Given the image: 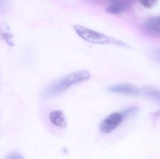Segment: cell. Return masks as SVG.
Here are the masks:
<instances>
[{
  "label": "cell",
  "mask_w": 160,
  "mask_h": 159,
  "mask_svg": "<svg viewBox=\"0 0 160 159\" xmlns=\"http://www.w3.org/2000/svg\"><path fill=\"white\" fill-rule=\"evenodd\" d=\"M108 91L112 93L138 96L141 94L140 90L134 85L128 83H121L108 88Z\"/></svg>",
  "instance_id": "277c9868"
},
{
  "label": "cell",
  "mask_w": 160,
  "mask_h": 159,
  "mask_svg": "<svg viewBox=\"0 0 160 159\" xmlns=\"http://www.w3.org/2000/svg\"><path fill=\"white\" fill-rule=\"evenodd\" d=\"M128 7V2L126 0H115L109 4L106 11L112 15H120L125 12Z\"/></svg>",
  "instance_id": "5b68a950"
},
{
  "label": "cell",
  "mask_w": 160,
  "mask_h": 159,
  "mask_svg": "<svg viewBox=\"0 0 160 159\" xmlns=\"http://www.w3.org/2000/svg\"><path fill=\"white\" fill-rule=\"evenodd\" d=\"M90 77V72L87 70L71 73L51 83L43 91L41 96L44 99L55 98L67 90L74 84L86 81Z\"/></svg>",
  "instance_id": "6da1fadb"
},
{
  "label": "cell",
  "mask_w": 160,
  "mask_h": 159,
  "mask_svg": "<svg viewBox=\"0 0 160 159\" xmlns=\"http://www.w3.org/2000/svg\"><path fill=\"white\" fill-rule=\"evenodd\" d=\"M49 119L52 124L57 127L65 128L66 126L64 115L60 110H55L51 112L49 115Z\"/></svg>",
  "instance_id": "52a82bcc"
},
{
  "label": "cell",
  "mask_w": 160,
  "mask_h": 159,
  "mask_svg": "<svg viewBox=\"0 0 160 159\" xmlns=\"http://www.w3.org/2000/svg\"><path fill=\"white\" fill-rule=\"evenodd\" d=\"M140 3L147 8H152L157 5L158 0H139Z\"/></svg>",
  "instance_id": "8fae6325"
},
{
  "label": "cell",
  "mask_w": 160,
  "mask_h": 159,
  "mask_svg": "<svg viewBox=\"0 0 160 159\" xmlns=\"http://www.w3.org/2000/svg\"><path fill=\"white\" fill-rule=\"evenodd\" d=\"M7 159H23L22 155L20 153L17 152H12L10 153L7 157Z\"/></svg>",
  "instance_id": "7c38bea8"
},
{
  "label": "cell",
  "mask_w": 160,
  "mask_h": 159,
  "mask_svg": "<svg viewBox=\"0 0 160 159\" xmlns=\"http://www.w3.org/2000/svg\"><path fill=\"white\" fill-rule=\"evenodd\" d=\"M153 117L155 119H157L160 117V110H158V111L153 114Z\"/></svg>",
  "instance_id": "4fadbf2b"
},
{
  "label": "cell",
  "mask_w": 160,
  "mask_h": 159,
  "mask_svg": "<svg viewBox=\"0 0 160 159\" xmlns=\"http://www.w3.org/2000/svg\"><path fill=\"white\" fill-rule=\"evenodd\" d=\"M123 119L121 113H112L101 122L99 126L100 130L103 133H110L121 124Z\"/></svg>",
  "instance_id": "3957f363"
},
{
  "label": "cell",
  "mask_w": 160,
  "mask_h": 159,
  "mask_svg": "<svg viewBox=\"0 0 160 159\" xmlns=\"http://www.w3.org/2000/svg\"><path fill=\"white\" fill-rule=\"evenodd\" d=\"M143 92L148 98L160 105V88L148 86L143 88Z\"/></svg>",
  "instance_id": "ba28073f"
},
{
  "label": "cell",
  "mask_w": 160,
  "mask_h": 159,
  "mask_svg": "<svg viewBox=\"0 0 160 159\" xmlns=\"http://www.w3.org/2000/svg\"><path fill=\"white\" fill-rule=\"evenodd\" d=\"M10 30H9L8 27L7 25L6 28V31H5L4 29L2 28L1 32L0 33V35L1 37L5 40L8 45L10 46L14 45L13 42V36L12 35L10 34Z\"/></svg>",
  "instance_id": "30bf717a"
},
{
  "label": "cell",
  "mask_w": 160,
  "mask_h": 159,
  "mask_svg": "<svg viewBox=\"0 0 160 159\" xmlns=\"http://www.w3.org/2000/svg\"><path fill=\"white\" fill-rule=\"evenodd\" d=\"M145 28L151 33L160 36V16L150 18L146 21Z\"/></svg>",
  "instance_id": "8992f818"
},
{
  "label": "cell",
  "mask_w": 160,
  "mask_h": 159,
  "mask_svg": "<svg viewBox=\"0 0 160 159\" xmlns=\"http://www.w3.org/2000/svg\"><path fill=\"white\" fill-rule=\"evenodd\" d=\"M106 1H110V2H112V1H115V0H106Z\"/></svg>",
  "instance_id": "5bb4252c"
},
{
  "label": "cell",
  "mask_w": 160,
  "mask_h": 159,
  "mask_svg": "<svg viewBox=\"0 0 160 159\" xmlns=\"http://www.w3.org/2000/svg\"><path fill=\"white\" fill-rule=\"evenodd\" d=\"M73 28L80 37L89 43L98 44H112L122 47L129 48L128 44L120 40L107 36L103 34L90 30L83 26L75 25L73 26Z\"/></svg>",
  "instance_id": "7a4b0ae2"
},
{
  "label": "cell",
  "mask_w": 160,
  "mask_h": 159,
  "mask_svg": "<svg viewBox=\"0 0 160 159\" xmlns=\"http://www.w3.org/2000/svg\"><path fill=\"white\" fill-rule=\"evenodd\" d=\"M140 111V108L138 106H131L125 109L121 113L123 119L130 118L134 116Z\"/></svg>",
  "instance_id": "9c48e42d"
}]
</instances>
